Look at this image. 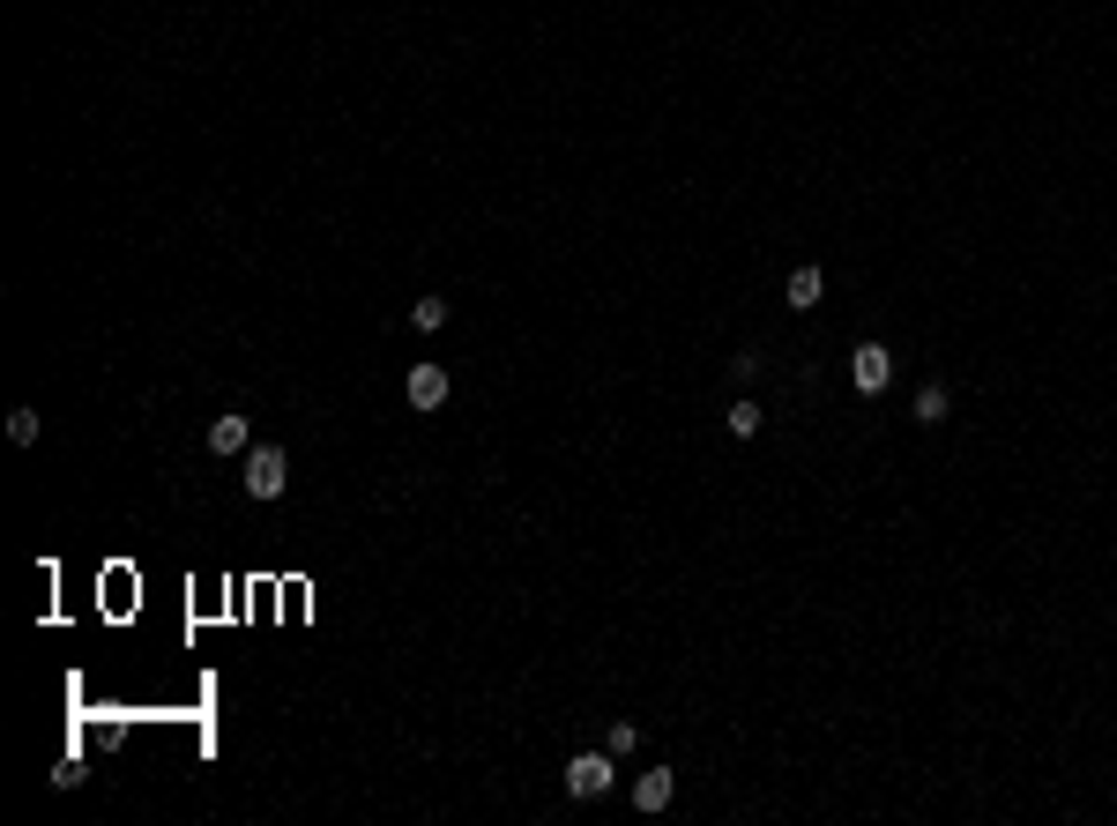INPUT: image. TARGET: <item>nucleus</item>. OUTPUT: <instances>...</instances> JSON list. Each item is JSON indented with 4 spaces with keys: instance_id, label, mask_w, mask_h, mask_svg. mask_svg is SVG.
<instances>
[{
    "instance_id": "3",
    "label": "nucleus",
    "mask_w": 1117,
    "mask_h": 826,
    "mask_svg": "<svg viewBox=\"0 0 1117 826\" xmlns=\"http://www.w3.org/2000/svg\"><path fill=\"white\" fill-rule=\"evenodd\" d=\"M849 380H857L865 395H879V387L894 380V358H887L879 343H857V350H849Z\"/></svg>"
},
{
    "instance_id": "11",
    "label": "nucleus",
    "mask_w": 1117,
    "mask_h": 826,
    "mask_svg": "<svg viewBox=\"0 0 1117 826\" xmlns=\"http://www.w3.org/2000/svg\"><path fill=\"white\" fill-rule=\"evenodd\" d=\"M730 432L752 440V432H760V403H738V410H730Z\"/></svg>"
},
{
    "instance_id": "6",
    "label": "nucleus",
    "mask_w": 1117,
    "mask_h": 826,
    "mask_svg": "<svg viewBox=\"0 0 1117 826\" xmlns=\"http://www.w3.org/2000/svg\"><path fill=\"white\" fill-rule=\"evenodd\" d=\"M670 789H678V782L656 767V775H641V782H633V804H641V812H663V804H670Z\"/></svg>"
},
{
    "instance_id": "12",
    "label": "nucleus",
    "mask_w": 1117,
    "mask_h": 826,
    "mask_svg": "<svg viewBox=\"0 0 1117 826\" xmlns=\"http://www.w3.org/2000/svg\"><path fill=\"white\" fill-rule=\"evenodd\" d=\"M604 744H611V752H619V759H626V752L641 744V730H633V722H611V738H604Z\"/></svg>"
},
{
    "instance_id": "7",
    "label": "nucleus",
    "mask_w": 1117,
    "mask_h": 826,
    "mask_svg": "<svg viewBox=\"0 0 1117 826\" xmlns=\"http://www.w3.org/2000/svg\"><path fill=\"white\" fill-rule=\"evenodd\" d=\"M820 298H828L820 268H797V276H789V306H797V313H805V306H820Z\"/></svg>"
},
{
    "instance_id": "8",
    "label": "nucleus",
    "mask_w": 1117,
    "mask_h": 826,
    "mask_svg": "<svg viewBox=\"0 0 1117 826\" xmlns=\"http://www.w3.org/2000/svg\"><path fill=\"white\" fill-rule=\"evenodd\" d=\"M8 440L15 447H38V410H8Z\"/></svg>"
},
{
    "instance_id": "4",
    "label": "nucleus",
    "mask_w": 1117,
    "mask_h": 826,
    "mask_svg": "<svg viewBox=\"0 0 1117 826\" xmlns=\"http://www.w3.org/2000/svg\"><path fill=\"white\" fill-rule=\"evenodd\" d=\"M403 395H411V410H440V403H448V372H440V366H411Z\"/></svg>"
},
{
    "instance_id": "2",
    "label": "nucleus",
    "mask_w": 1117,
    "mask_h": 826,
    "mask_svg": "<svg viewBox=\"0 0 1117 826\" xmlns=\"http://www.w3.org/2000/svg\"><path fill=\"white\" fill-rule=\"evenodd\" d=\"M611 759H619L611 744H604V752H574V767H567V789H574V797H604V789L619 782V767H611Z\"/></svg>"
},
{
    "instance_id": "1",
    "label": "nucleus",
    "mask_w": 1117,
    "mask_h": 826,
    "mask_svg": "<svg viewBox=\"0 0 1117 826\" xmlns=\"http://www.w3.org/2000/svg\"><path fill=\"white\" fill-rule=\"evenodd\" d=\"M284 484H290L284 447H247V492L253 499H284Z\"/></svg>"
},
{
    "instance_id": "9",
    "label": "nucleus",
    "mask_w": 1117,
    "mask_h": 826,
    "mask_svg": "<svg viewBox=\"0 0 1117 826\" xmlns=\"http://www.w3.org/2000/svg\"><path fill=\"white\" fill-rule=\"evenodd\" d=\"M939 417H947V387H924L916 395V424H939Z\"/></svg>"
},
{
    "instance_id": "5",
    "label": "nucleus",
    "mask_w": 1117,
    "mask_h": 826,
    "mask_svg": "<svg viewBox=\"0 0 1117 826\" xmlns=\"http://www.w3.org/2000/svg\"><path fill=\"white\" fill-rule=\"evenodd\" d=\"M202 440H209V455H247V417H231V410H224V417H209V432H202Z\"/></svg>"
},
{
    "instance_id": "10",
    "label": "nucleus",
    "mask_w": 1117,
    "mask_h": 826,
    "mask_svg": "<svg viewBox=\"0 0 1117 826\" xmlns=\"http://www.w3.org/2000/svg\"><path fill=\"white\" fill-rule=\"evenodd\" d=\"M411 321H417V328H440V321H448V298H417Z\"/></svg>"
}]
</instances>
